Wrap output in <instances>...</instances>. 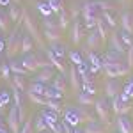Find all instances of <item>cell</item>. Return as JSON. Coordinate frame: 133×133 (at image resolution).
I'll return each instance as SVG.
<instances>
[{
  "instance_id": "1",
  "label": "cell",
  "mask_w": 133,
  "mask_h": 133,
  "mask_svg": "<svg viewBox=\"0 0 133 133\" xmlns=\"http://www.w3.org/2000/svg\"><path fill=\"white\" fill-rule=\"evenodd\" d=\"M64 121L75 128V126H78L80 123H91V121H96V119L83 107H68L64 110Z\"/></svg>"
},
{
  "instance_id": "2",
  "label": "cell",
  "mask_w": 133,
  "mask_h": 133,
  "mask_svg": "<svg viewBox=\"0 0 133 133\" xmlns=\"http://www.w3.org/2000/svg\"><path fill=\"white\" fill-rule=\"evenodd\" d=\"M82 18L85 21V29L94 30V27L98 25V20H99V9L94 2H85L82 5Z\"/></svg>"
},
{
  "instance_id": "3",
  "label": "cell",
  "mask_w": 133,
  "mask_h": 133,
  "mask_svg": "<svg viewBox=\"0 0 133 133\" xmlns=\"http://www.w3.org/2000/svg\"><path fill=\"white\" fill-rule=\"evenodd\" d=\"M23 25H25V30H27V34L32 37V41L36 43L39 48H44V39H43L41 32H39V29H37V25L34 23V20H32L30 16H29V12L27 11H23Z\"/></svg>"
},
{
  "instance_id": "4",
  "label": "cell",
  "mask_w": 133,
  "mask_h": 133,
  "mask_svg": "<svg viewBox=\"0 0 133 133\" xmlns=\"http://www.w3.org/2000/svg\"><path fill=\"white\" fill-rule=\"evenodd\" d=\"M21 41H23V34L20 32V29H14L5 41V55L9 59H12L18 51H21Z\"/></svg>"
},
{
  "instance_id": "5",
  "label": "cell",
  "mask_w": 133,
  "mask_h": 133,
  "mask_svg": "<svg viewBox=\"0 0 133 133\" xmlns=\"http://www.w3.org/2000/svg\"><path fill=\"white\" fill-rule=\"evenodd\" d=\"M103 71L108 78H117V76H126L130 73V68L126 62H103Z\"/></svg>"
},
{
  "instance_id": "6",
  "label": "cell",
  "mask_w": 133,
  "mask_h": 133,
  "mask_svg": "<svg viewBox=\"0 0 133 133\" xmlns=\"http://www.w3.org/2000/svg\"><path fill=\"white\" fill-rule=\"evenodd\" d=\"M110 108L115 115H126V114L131 110V103H130V98L126 94H117L115 98H112V103H110Z\"/></svg>"
},
{
  "instance_id": "7",
  "label": "cell",
  "mask_w": 133,
  "mask_h": 133,
  "mask_svg": "<svg viewBox=\"0 0 133 133\" xmlns=\"http://www.w3.org/2000/svg\"><path fill=\"white\" fill-rule=\"evenodd\" d=\"M20 126H23L20 121V114H18V108L12 105L9 108V114H7V128L11 130V133H20Z\"/></svg>"
},
{
  "instance_id": "8",
  "label": "cell",
  "mask_w": 133,
  "mask_h": 133,
  "mask_svg": "<svg viewBox=\"0 0 133 133\" xmlns=\"http://www.w3.org/2000/svg\"><path fill=\"white\" fill-rule=\"evenodd\" d=\"M94 108H96V114H98L99 121L105 124L108 123V115H110V105H108V101L105 98H99V99L94 101Z\"/></svg>"
},
{
  "instance_id": "9",
  "label": "cell",
  "mask_w": 133,
  "mask_h": 133,
  "mask_svg": "<svg viewBox=\"0 0 133 133\" xmlns=\"http://www.w3.org/2000/svg\"><path fill=\"white\" fill-rule=\"evenodd\" d=\"M21 64L23 68L29 73H37L39 71V57L36 53H27L23 59H21Z\"/></svg>"
},
{
  "instance_id": "10",
  "label": "cell",
  "mask_w": 133,
  "mask_h": 133,
  "mask_svg": "<svg viewBox=\"0 0 133 133\" xmlns=\"http://www.w3.org/2000/svg\"><path fill=\"white\" fill-rule=\"evenodd\" d=\"M121 91H123V85L117 78H108V82L105 83V96L110 99L115 98L117 94H121Z\"/></svg>"
},
{
  "instance_id": "11",
  "label": "cell",
  "mask_w": 133,
  "mask_h": 133,
  "mask_svg": "<svg viewBox=\"0 0 133 133\" xmlns=\"http://www.w3.org/2000/svg\"><path fill=\"white\" fill-rule=\"evenodd\" d=\"M53 78H55V71H53V68H46V69H39V71L36 73V76H34V80L32 82H39V83H50L53 82Z\"/></svg>"
},
{
  "instance_id": "12",
  "label": "cell",
  "mask_w": 133,
  "mask_h": 133,
  "mask_svg": "<svg viewBox=\"0 0 133 133\" xmlns=\"http://www.w3.org/2000/svg\"><path fill=\"white\" fill-rule=\"evenodd\" d=\"M68 75H69V76H68L69 85H71L76 92H82V78H80V75H78L76 66H71V68H69V71H68Z\"/></svg>"
},
{
  "instance_id": "13",
  "label": "cell",
  "mask_w": 133,
  "mask_h": 133,
  "mask_svg": "<svg viewBox=\"0 0 133 133\" xmlns=\"http://www.w3.org/2000/svg\"><path fill=\"white\" fill-rule=\"evenodd\" d=\"M82 32H83V25H82V21L76 18L71 25V43L73 44H78L82 41V36H83Z\"/></svg>"
},
{
  "instance_id": "14",
  "label": "cell",
  "mask_w": 133,
  "mask_h": 133,
  "mask_svg": "<svg viewBox=\"0 0 133 133\" xmlns=\"http://www.w3.org/2000/svg\"><path fill=\"white\" fill-rule=\"evenodd\" d=\"M117 131L119 133H133V124L128 115H117Z\"/></svg>"
},
{
  "instance_id": "15",
  "label": "cell",
  "mask_w": 133,
  "mask_h": 133,
  "mask_svg": "<svg viewBox=\"0 0 133 133\" xmlns=\"http://www.w3.org/2000/svg\"><path fill=\"white\" fill-rule=\"evenodd\" d=\"M87 61H89V68H91V73H98V71H103V62L101 59L94 53V51H89L87 55Z\"/></svg>"
},
{
  "instance_id": "16",
  "label": "cell",
  "mask_w": 133,
  "mask_h": 133,
  "mask_svg": "<svg viewBox=\"0 0 133 133\" xmlns=\"http://www.w3.org/2000/svg\"><path fill=\"white\" fill-rule=\"evenodd\" d=\"M110 50L119 51V53H123V55L126 53V51H128V48L124 46V43L121 41V37H119V32L110 36Z\"/></svg>"
},
{
  "instance_id": "17",
  "label": "cell",
  "mask_w": 133,
  "mask_h": 133,
  "mask_svg": "<svg viewBox=\"0 0 133 133\" xmlns=\"http://www.w3.org/2000/svg\"><path fill=\"white\" fill-rule=\"evenodd\" d=\"M51 87L55 89V91H59L61 94L66 92V87H68V76H64V75H55V78H53V82H51Z\"/></svg>"
},
{
  "instance_id": "18",
  "label": "cell",
  "mask_w": 133,
  "mask_h": 133,
  "mask_svg": "<svg viewBox=\"0 0 133 133\" xmlns=\"http://www.w3.org/2000/svg\"><path fill=\"white\" fill-rule=\"evenodd\" d=\"M121 27H123L124 32L133 34V14H131V12L124 11L123 14H121Z\"/></svg>"
},
{
  "instance_id": "19",
  "label": "cell",
  "mask_w": 133,
  "mask_h": 133,
  "mask_svg": "<svg viewBox=\"0 0 133 133\" xmlns=\"http://www.w3.org/2000/svg\"><path fill=\"white\" fill-rule=\"evenodd\" d=\"M9 68H11V73H12V75H21V76H29V75H30V73L23 68L21 61H14V59H11Z\"/></svg>"
},
{
  "instance_id": "20",
  "label": "cell",
  "mask_w": 133,
  "mask_h": 133,
  "mask_svg": "<svg viewBox=\"0 0 133 133\" xmlns=\"http://www.w3.org/2000/svg\"><path fill=\"white\" fill-rule=\"evenodd\" d=\"M27 76H21V75H12L11 76V83L16 87V89H20L21 92H27V89H29V83H27V80H25Z\"/></svg>"
},
{
  "instance_id": "21",
  "label": "cell",
  "mask_w": 133,
  "mask_h": 133,
  "mask_svg": "<svg viewBox=\"0 0 133 133\" xmlns=\"http://www.w3.org/2000/svg\"><path fill=\"white\" fill-rule=\"evenodd\" d=\"M7 14H9V20L14 21V23H20L23 20V9H20L16 4H12L9 5V11H7Z\"/></svg>"
},
{
  "instance_id": "22",
  "label": "cell",
  "mask_w": 133,
  "mask_h": 133,
  "mask_svg": "<svg viewBox=\"0 0 133 133\" xmlns=\"http://www.w3.org/2000/svg\"><path fill=\"white\" fill-rule=\"evenodd\" d=\"M124 55L119 53V51H114V50H108L105 55L101 57V62H126L123 59Z\"/></svg>"
},
{
  "instance_id": "23",
  "label": "cell",
  "mask_w": 133,
  "mask_h": 133,
  "mask_svg": "<svg viewBox=\"0 0 133 133\" xmlns=\"http://www.w3.org/2000/svg\"><path fill=\"white\" fill-rule=\"evenodd\" d=\"M43 36H44V39L50 43V44H55V43H59V41H61V30H53V29H44Z\"/></svg>"
},
{
  "instance_id": "24",
  "label": "cell",
  "mask_w": 133,
  "mask_h": 133,
  "mask_svg": "<svg viewBox=\"0 0 133 133\" xmlns=\"http://www.w3.org/2000/svg\"><path fill=\"white\" fill-rule=\"evenodd\" d=\"M83 133H105V126H103V123L91 121V123L85 124V128H83Z\"/></svg>"
},
{
  "instance_id": "25",
  "label": "cell",
  "mask_w": 133,
  "mask_h": 133,
  "mask_svg": "<svg viewBox=\"0 0 133 133\" xmlns=\"http://www.w3.org/2000/svg\"><path fill=\"white\" fill-rule=\"evenodd\" d=\"M96 30H98V34H99V39H101V41H105V39L108 37V34H110V27L101 20V16H99V20H98Z\"/></svg>"
},
{
  "instance_id": "26",
  "label": "cell",
  "mask_w": 133,
  "mask_h": 133,
  "mask_svg": "<svg viewBox=\"0 0 133 133\" xmlns=\"http://www.w3.org/2000/svg\"><path fill=\"white\" fill-rule=\"evenodd\" d=\"M99 34H98V30H91V34L87 36V46L91 48V51H94L98 46H99Z\"/></svg>"
},
{
  "instance_id": "27",
  "label": "cell",
  "mask_w": 133,
  "mask_h": 133,
  "mask_svg": "<svg viewBox=\"0 0 133 133\" xmlns=\"http://www.w3.org/2000/svg\"><path fill=\"white\" fill-rule=\"evenodd\" d=\"M44 91H46V85L39 83V82H30L29 83V89H27V92L37 94V96H44Z\"/></svg>"
},
{
  "instance_id": "28",
  "label": "cell",
  "mask_w": 133,
  "mask_h": 133,
  "mask_svg": "<svg viewBox=\"0 0 133 133\" xmlns=\"http://www.w3.org/2000/svg\"><path fill=\"white\" fill-rule=\"evenodd\" d=\"M34 44L36 43L32 41V37L27 34V36H23V41H21V53H32V50H34Z\"/></svg>"
},
{
  "instance_id": "29",
  "label": "cell",
  "mask_w": 133,
  "mask_h": 133,
  "mask_svg": "<svg viewBox=\"0 0 133 133\" xmlns=\"http://www.w3.org/2000/svg\"><path fill=\"white\" fill-rule=\"evenodd\" d=\"M69 21H71V18H69L68 11L62 9L61 12H59V27H61V30H66V29L69 27Z\"/></svg>"
},
{
  "instance_id": "30",
  "label": "cell",
  "mask_w": 133,
  "mask_h": 133,
  "mask_svg": "<svg viewBox=\"0 0 133 133\" xmlns=\"http://www.w3.org/2000/svg\"><path fill=\"white\" fill-rule=\"evenodd\" d=\"M43 119H44V123H46V126H51V124H59L61 121L57 119V115L59 114H55V112H51V110H48V112H43Z\"/></svg>"
},
{
  "instance_id": "31",
  "label": "cell",
  "mask_w": 133,
  "mask_h": 133,
  "mask_svg": "<svg viewBox=\"0 0 133 133\" xmlns=\"http://www.w3.org/2000/svg\"><path fill=\"white\" fill-rule=\"evenodd\" d=\"M99 16H101V20L105 21L110 29H115V27H117V21H115V18L112 16V11H103Z\"/></svg>"
},
{
  "instance_id": "32",
  "label": "cell",
  "mask_w": 133,
  "mask_h": 133,
  "mask_svg": "<svg viewBox=\"0 0 133 133\" xmlns=\"http://www.w3.org/2000/svg\"><path fill=\"white\" fill-rule=\"evenodd\" d=\"M46 108L51 110V112H55V114H61L62 112L61 99H46Z\"/></svg>"
},
{
  "instance_id": "33",
  "label": "cell",
  "mask_w": 133,
  "mask_h": 133,
  "mask_svg": "<svg viewBox=\"0 0 133 133\" xmlns=\"http://www.w3.org/2000/svg\"><path fill=\"white\" fill-rule=\"evenodd\" d=\"M7 30H9V14L0 9V32H7Z\"/></svg>"
},
{
  "instance_id": "34",
  "label": "cell",
  "mask_w": 133,
  "mask_h": 133,
  "mask_svg": "<svg viewBox=\"0 0 133 133\" xmlns=\"http://www.w3.org/2000/svg\"><path fill=\"white\" fill-rule=\"evenodd\" d=\"M48 7L51 9V12H61L64 9V0H48Z\"/></svg>"
},
{
  "instance_id": "35",
  "label": "cell",
  "mask_w": 133,
  "mask_h": 133,
  "mask_svg": "<svg viewBox=\"0 0 133 133\" xmlns=\"http://www.w3.org/2000/svg\"><path fill=\"white\" fill-rule=\"evenodd\" d=\"M119 37H121V41L124 43V46H126V48H131V46H133V36L130 34V32L121 30V32H119Z\"/></svg>"
},
{
  "instance_id": "36",
  "label": "cell",
  "mask_w": 133,
  "mask_h": 133,
  "mask_svg": "<svg viewBox=\"0 0 133 133\" xmlns=\"http://www.w3.org/2000/svg\"><path fill=\"white\" fill-rule=\"evenodd\" d=\"M78 103L82 107H87V105H94V99H92V96L85 94V92H78Z\"/></svg>"
},
{
  "instance_id": "37",
  "label": "cell",
  "mask_w": 133,
  "mask_h": 133,
  "mask_svg": "<svg viewBox=\"0 0 133 133\" xmlns=\"http://www.w3.org/2000/svg\"><path fill=\"white\" fill-rule=\"evenodd\" d=\"M44 98H46V99H61L62 94L59 91H55L53 87H46V91H44Z\"/></svg>"
},
{
  "instance_id": "38",
  "label": "cell",
  "mask_w": 133,
  "mask_h": 133,
  "mask_svg": "<svg viewBox=\"0 0 133 133\" xmlns=\"http://www.w3.org/2000/svg\"><path fill=\"white\" fill-rule=\"evenodd\" d=\"M51 51H53V55L61 61L62 57H64V53H66V50H64V46H61L59 43H55V44H51V48H50Z\"/></svg>"
},
{
  "instance_id": "39",
  "label": "cell",
  "mask_w": 133,
  "mask_h": 133,
  "mask_svg": "<svg viewBox=\"0 0 133 133\" xmlns=\"http://www.w3.org/2000/svg\"><path fill=\"white\" fill-rule=\"evenodd\" d=\"M27 96L34 105H44L46 107V98L44 96H37V94H30V92H27Z\"/></svg>"
},
{
  "instance_id": "40",
  "label": "cell",
  "mask_w": 133,
  "mask_h": 133,
  "mask_svg": "<svg viewBox=\"0 0 133 133\" xmlns=\"http://www.w3.org/2000/svg\"><path fill=\"white\" fill-rule=\"evenodd\" d=\"M9 101H11V94L5 91V89H4V91H0V110H2L4 107H7Z\"/></svg>"
},
{
  "instance_id": "41",
  "label": "cell",
  "mask_w": 133,
  "mask_h": 133,
  "mask_svg": "<svg viewBox=\"0 0 133 133\" xmlns=\"http://www.w3.org/2000/svg\"><path fill=\"white\" fill-rule=\"evenodd\" d=\"M43 25H44V29H53V30H61V27H59V21H55L53 18H44Z\"/></svg>"
},
{
  "instance_id": "42",
  "label": "cell",
  "mask_w": 133,
  "mask_h": 133,
  "mask_svg": "<svg viewBox=\"0 0 133 133\" xmlns=\"http://www.w3.org/2000/svg\"><path fill=\"white\" fill-rule=\"evenodd\" d=\"M0 76H2V78H5V80H11L12 73H11L9 64H2V66H0Z\"/></svg>"
},
{
  "instance_id": "43",
  "label": "cell",
  "mask_w": 133,
  "mask_h": 133,
  "mask_svg": "<svg viewBox=\"0 0 133 133\" xmlns=\"http://www.w3.org/2000/svg\"><path fill=\"white\" fill-rule=\"evenodd\" d=\"M34 128H36V131H46V130H48V126H46V123H44L43 115H39V117L36 119V124H34Z\"/></svg>"
},
{
  "instance_id": "44",
  "label": "cell",
  "mask_w": 133,
  "mask_h": 133,
  "mask_svg": "<svg viewBox=\"0 0 133 133\" xmlns=\"http://www.w3.org/2000/svg\"><path fill=\"white\" fill-rule=\"evenodd\" d=\"M96 5H98V9H101V11H114L115 7H114L110 2H103V0H96L94 2Z\"/></svg>"
},
{
  "instance_id": "45",
  "label": "cell",
  "mask_w": 133,
  "mask_h": 133,
  "mask_svg": "<svg viewBox=\"0 0 133 133\" xmlns=\"http://www.w3.org/2000/svg\"><path fill=\"white\" fill-rule=\"evenodd\" d=\"M69 59H71V62H73V66H82L83 64V61H82V57H80V53H76V51H71L69 53Z\"/></svg>"
},
{
  "instance_id": "46",
  "label": "cell",
  "mask_w": 133,
  "mask_h": 133,
  "mask_svg": "<svg viewBox=\"0 0 133 133\" xmlns=\"http://www.w3.org/2000/svg\"><path fill=\"white\" fill-rule=\"evenodd\" d=\"M34 123L32 121H25L23 123V126H21V130H20V133H34Z\"/></svg>"
},
{
  "instance_id": "47",
  "label": "cell",
  "mask_w": 133,
  "mask_h": 133,
  "mask_svg": "<svg viewBox=\"0 0 133 133\" xmlns=\"http://www.w3.org/2000/svg\"><path fill=\"white\" fill-rule=\"evenodd\" d=\"M126 64H128L130 69L133 68V46H131V48H128V51H126Z\"/></svg>"
},
{
  "instance_id": "48",
  "label": "cell",
  "mask_w": 133,
  "mask_h": 133,
  "mask_svg": "<svg viewBox=\"0 0 133 133\" xmlns=\"http://www.w3.org/2000/svg\"><path fill=\"white\" fill-rule=\"evenodd\" d=\"M61 126H62V131L64 133H75V128H73L71 124H68L64 119H61Z\"/></svg>"
},
{
  "instance_id": "49",
  "label": "cell",
  "mask_w": 133,
  "mask_h": 133,
  "mask_svg": "<svg viewBox=\"0 0 133 133\" xmlns=\"http://www.w3.org/2000/svg\"><path fill=\"white\" fill-rule=\"evenodd\" d=\"M37 7H39V11L43 12V16H46V18H50V14H51V9H50V7H46L44 4H39Z\"/></svg>"
},
{
  "instance_id": "50",
  "label": "cell",
  "mask_w": 133,
  "mask_h": 133,
  "mask_svg": "<svg viewBox=\"0 0 133 133\" xmlns=\"http://www.w3.org/2000/svg\"><path fill=\"white\" fill-rule=\"evenodd\" d=\"M123 94H126L128 98H131V96H133V82L128 83V85L124 87V92H123Z\"/></svg>"
},
{
  "instance_id": "51",
  "label": "cell",
  "mask_w": 133,
  "mask_h": 133,
  "mask_svg": "<svg viewBox=\"0 0 133 133\" xmlns=\"http://www.w3.org/2000/svg\"><path fill=\"white\" fill-rule=\"evenodd\" d=\"M0 133H7V128H5V123L2 117H0Z\"/></svg>"
},
{
  "instance_id": "52",
  "label": "cell",
  "mask_w": 133,
  "mask_h": 133,
  "mask_svg": "<svg viewBox=\"0 0 133 133\" xmlns=\"http://www.w3.org/2000/svg\"><path fill=\"white\" fill-rule=\"evenodd\" d=\"M5 48V41H4V37H2V32H0V53H2V50Z\"/></svg>"
},
{
  "instance_id": "53",
  "label": "cell",
  "mask_w": 133,
  "mask_h": 133,
  "mask_svg": "<svg viewBox=\"0 0 133 133\" xmlns=\"http://www.w3.org/2000/svg\"><path fill=\"white\" fill-rule=\"evenodd\" d=\"M11 2H12V4H16V5L20 4V0H11Z\"/></svg>"
},
{
  "instance_id": "54",
  "label": "cell",
  "mask_w": 133,
  "mask_h": 133,
  "mask_svg": "<svg viewBox=\"0 0 133 133\" xmlns=\"http://www.w3.org/2000/svg\"><path fill=\"white\" fill-rule=\"evenodd\" d=\"M75 133H83V131L82 130H75Z\"/></svg>"
},
{
  "instance_id": "55",
  "label": "cell",
  "mask_w": 133,
  "mask_h": 133,
  "mask_svg": "<svg viewBox=\"0 0 133 133\" xmlns=\"http://www.w3.org/2000/svg\"><path fill=\"white\" fill-rule=\"evenodd\" d=\"M37 133H50V130H46V131H37Z\"/></svg>"
},
{
  "instance_id": "56",
  "label": "cell",
  "mask_w": 133,
  "mask_h": 133,
  "mask_svg": "<svg viewBox=\"0 0 133 133\" xmlns=\"http://www.w3.org/2000/svg\"><path fill=\"white\" fill-rule=\"evenodd\" d=\"M2 64H4V62H2V53H0V66H2Z\"/></svg>"
},
{
  "instance_id": "57",
  "label": "cell",
  "mask_w": 133,
  "mask_h": 133,
  "mask_svg": "<svg viewBox=\"0 0 133 133\" xmlns=\"http://www.w3.org/2000/svg\"><path fill=\"white\" fill-rule=\"evenodd\" d=\"M119 2H124V0H119Z\"/></svg>"
},
{
  "instance_id": "58",
  "label": "cell",
  "mask_w": 133,
  "mask_h": 133,
  "mask_svg": "<svg viewBox=\"0 0 133 133\" xmlns=\"http://www.w3.org/2000/svg\"><path fill=\"white\" fill-rule=\"evenodd\" d=\"M117 133H119V131H117Z\"/></svg>"
}]
</instances>
